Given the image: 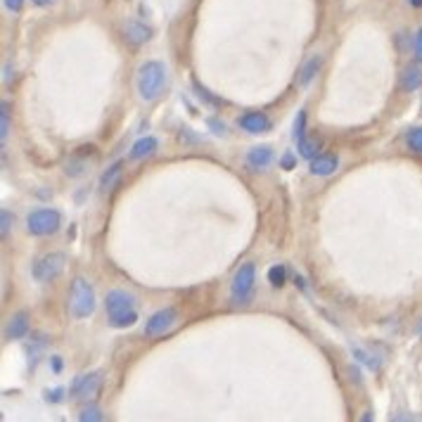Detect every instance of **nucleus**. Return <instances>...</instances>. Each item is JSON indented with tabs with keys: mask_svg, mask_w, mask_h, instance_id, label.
I'll list each match as a JSON object with an SVG mask.
<instances>
[{
	"mask_svg": "<svg viewBox=\"0 0 422 422\" xmlns=\"http://www.w3.org/2000/svg\"><path fill=\"white\" fill-rule=\"evenodd\" d=\"M166 86V69L161 62L150 59L138 69V93L143 100H157Z\"/></svg>",
	"mask_w": 422,
	"mask_h": 422,
	"instance_id": "obj_1",
	"label": "nucleus"
},
{
	"mask_svg": "<svg viewBox=\"0 0 422 422\" xmlns=\"http://www.w3.org/2000/svg\"><path fill=\"white\" fill-rule=\"evenodd\" d=\"M69 309L74 318H86L95 311V289L86 278H76L74 285H71Z\"/></svg>",
	"mask_w": 422,
	"mask_h": 422,
	"instance_id": "obj_2",
	"label": "nucleus"
},
{
	"mask_svg": "<svg viewBox=\"0 0 422 422\" xmlns=\"http://www.w3.org/2000/svg\"><path fill=\"white\" fill-rule=\"evenodd\" d=\"M59 226H62V216H59L57 209H36L27 219V231L36 235V238L57 233Z\"/></svg>",
	"mask_w": 422,
	"mask_h": 422,
	"instance_id": "obj_3",
	"label": "nucleus"
},
{
	"mask_svg": "<svg viewBox=\"0 0 422 422\" xmlns=\"http://www.w3.org/2000/svg\"><path fill=\"white\" fill-rule=\"evenodd\" d=\"M64 268V254H45L41 259H36L34 263V278L38 282H48V280H55Z\"/></svg>",
	"mask_w": 422,
	"mask_h": 422,
	"instance_id": "obj_4",
	"label": "nucleus"
},
{
	"mask_svg": "<svg viewBox=\"0 0 422 422\" xmlns=\"http://www.w3.org/2000/svg\"><path fill=\"white\" fill-rule=\"evenodd\" d=\"M254 282H256V268L254 263H245V266L238 268V273H235L233 278V297L235 301H247L252 294V289H254Z\"/></svg>",
	"mask_w": 422,
	"mask_h": 422,
	"instance_id": "obj_5",
	"label": "nucleus"
},
{
	"mask_svg": "<svg viewBox=\"0 0 422 422\" xmlns=\"http://www.w3.org/2000/svg\"><path fill=\"white\" fill-rule=\"evenodd\" d=\"M178 321V313H176V309H161V311H157V313H152V318L147 321V325H145V335L147 337H161V335H166L168 330L173 328V323Z\"/></svg>",
	"mask_w": 422,
	"mask_h": 422,
	"instance_id": "obj_6",
	"label": "nucleus"
},
{
	"mask_svg": "<svg viewBox=\"0 0 422 422\" xmlns=\"http://www.w3.org/2000/svg\"><path fill=\"white\" fill-rule=\"evenodd\" d=\"M102 384V372L95 370V372H88V375H81L74 382V387H71V396L74 399H93L95 394H98Z\"/></svg>",
	"mask_w": 422,
	"mask_h": 422,
	"instance_id": "obj_7",
	"label": "nucleus"
},
{
	"mask_svg": "<svg viewBox=\"0 0 422 422\" xmlns=\"http://www.w3.org/2000/svg\"><path fill=\"white\" fill-rule=\"evenodd\" d=\"M240 129H245L252 136H261L268 133L273 129V124H270V119L263 112H247L240 117Z\"/></svg>",
	"mask_w": 422,
	"mask_h": 422,
	"instance_id": "obj_8",
	"label": "nucleus"
},
{
	"mask_svg": "<svg viewBox=\"0 0 422 422\" xmlns=\"http://www.w3.org/2000/svg\"><path fill=\"white\" fill-rule=\"evenodd\" d=\"M31 330V316L27 311H20L10 318V323L5 325V337L8 340H24Z\"/></svg>",
	"mask_w": 422,
	"mask_h": 422,
	"instance_id": "obj_9",
	"label": "nucleus"
},
{
	"mask_svg": "<svg viewBox=\"0 0 422 422\" xmlns=\"http://www.w3.org/2000/svg\"><path fill=\"white\" fill-rule=\"evenodd\" d=\"M273 159H275V154H273V150H270V145H256V147H252L249 152H247V166L259 168V171L268 168L273 164Z\"/></svg>",
	"mask_w": 422,
	"mask_h": 422,
	"instance_id": "obj_10",
	"label": "nucleus"
},
{
	"mask_svg": "<svg viewBox=\"0 0 422 422\" xmlns=\"http://www.w3.org/2000/svg\"><path fill=\"white\" fill-rule=\"evenodd\" d=\"M133 304H136L133 294L124 292V289H112V292L107 294V299H105V306H107V311H110V313L129 311V309H133Z\"/></svg>",
	"mask_w": 422,
	"mask_h": 422,
	"instance_id": "obj_11",
	"label": "nucleus"
},
{
	"mask_svg": "<svg viewBox=\"0 0 422 422\" xmlns=\"http://www.w3.org/2000/svg\"><path fill=\"white\" fill-rule=\"evenodd\" d=\"M124 38L129 41L131 45H143L152 38V29L143 22H126L124 27Z\"/></svg>",
	"mask_w": 422,
	"mask_h": 422,
	"instance_id": "obj_12",
	"label": "nucleus"
},
{
	"mask_svg": "<svg viewBox=\"0 0 422 422\" xmlns=\"http://www.w3.org/2000/svg\"><path fill=\"white\" fill-rule=\"evenodd\" d=\"M340 166V159L335 154H316L309 164V171L313 176H333Z\"/></svg>",
	"mask_w": 422,
	"mask_h": 422,
	"instance_id": "obj_13",
	"label": "nucleus"
},
{
	"mask_svg": "<svg viewBox=\"0 0 422 422\" xmlns=\"http://www.w3.org/2000/svg\"><path fill=\"white\" fill-rule=\"evenodd\" d=\"M401 88L406 90V93H413V90H418L422 86V71L418 64H411V67H406L401 71Z\"/></svg>",
	"mask_w": 422,
	"mask_h": 422,
	"instance_id": "obj_14",
	"label": "nucleus"
},
{
	"mask_svg": "<svg viewBox=\"0 0 422 422\" xmlns=\"http://www.w3.org/2000/svg\"><path fill=\"white\" fill-rule=\"evenodd\" d=\"M157 145H159V140L152 136H145L140 138V140H136V145L131 147V159H145V157L154 154L157 152Z\"/></svg>",
	"mask_w": 422,
	"mask_h": 422,
	"instance_id": "obj_15",
	"label": "nucleus"
},
{
	"mask_svg": "<svg viewBox=\"0 0 422 422\" xmlns=\"http://www.w3.org/2000/svg\"><path fill=\"white\" fill-rule=\"evenodd\" d=\"M136 323H138V313L133 309L122 311V313H110V325H112V328L124 330V328H131V325H136Z\"/></svg>",
	"mask_w": 422,
	"mask_h": 422,
	"instance_id": "obj_16",
	"label": "nucleus"
},
{
	"mask_svg": "<svg viewBox=\"0 0 422 422\" xmlns=\"http://www.w3.org/2000/svg\"><path fill=\"white\" fill-rule=\"evenodd\" d=\"M321 64H323V59L321 57H311L309 62L301 67V76H299V81H301V86H309V83L316 78V74H318V69H321Z\"/></svg>",
	"mask_w": 422,
	"mask_h": 422,
	"instance_id": "obj_17",
	"label": "nucleus"
},
{
	"mask_svg": "<svg viewBox=\"0 0 422 422\" xmlns=\"http://www.w3.org/2000/svg\"><path fill=\"white\" fill-rule=\"evenodd\" d=\"M122 166H124L122 161H117V164H112L105 173H102V178H100L102 190H112L114 188V183H117L119 176H122Z\"/></svg>",
	"mask_w": 422,
	"mask_h": 422,
	"instance_id": "obj_18",
	"label": "nucleus"
},
{
	"mask_svg": "<svg viewBox=\"0 0 422 422\" xmlns=\"http://www.w3.org/2000/svg\"><path fill=\"white\" fill-rule=\"evenodd\" d=\"M406 143H408V150H411V152L422 154V126H415V129L408 131Z\"/></svg>",
	"mask_w": 422,
	"mask_h": 422,
	"instance_id": "obj_19",
	"label": "nucleus"
},
{
	"mask_svg": "<svg viewBox=\"0 0 422 422\" xmlns=\"http://www.w3.org/2000/svg\"><path fill=\"white\" fill-rule=\"evenodd\" d=\"M102 418H105V415H102L100 406H95V403H90V406H86L78 413V420L81 422H100Z\"/></svg>",
	"mask_w": 422,
	"mask_h": 422,
	"instance_id": "obj_20",
	"label": "nucleus"
},
{
	"mask_svg": "<svg viewBox=\"0 0 422 422\" xmlns=\"http://www.w3.org/2000/svg\"><path fill=\"white\" fill-rule=\"evenodd\" d=\"M8 102H3L0 105V140H8V136H10V117H8Z\"/></svg>",
	"mask_w": 422,
	"mask_h": 422,
	"instance_id": "obj_21",
	"label": "nucleus"
},
{
	"mask_svg": "<svg viewBox=\"0 0 422 422\" xmlns=\"http://www.w3.org/2000/svg\"><path fill=\"white\" fill-rule=\"evenodd\" d=\"M268 280H270V285L273 287H282L285 285V280H287V273H285V266H273L268 270Z\"/></svg>",
	"mask_w": 422,
	"mask_h": 422,
	"instance_id": "obj_22",
	"label": "nucleus"
},
{
	"mask_svg": "<svg viewBox=\"0 0 422 422\" xmlns=\"http://www.w3.org/2000/svg\"><path fill=\"white\" fill-rule=\"evenodd\" d=\"M294 140H304L306 138V112H299L297 114V119H294Z\"/></svg>",
	"mask_w": 422,
	"mask_h": 422,
	"instance_id": "obj_23",
	"label": "nucleus"
},
{
	"mask_svg": "<svg viewBox=\"0 0 422 422\" xmlns=\"http://www.w3.org/2000/svg\"><path fill=\"white\" fill-rule=\"evenodd\" d=\"M299 145V154L301 157H306V159H313V157H316V152H318V145L316 143H311V140H299L297 143Z\"/></svg>",
	"mask_w": 422,
	"mask_h": 422,
	"instance_id": "obj_24",
	"label": "nucleus"
},
{
	"mask_svg": "<svg viewBox=\"0 0 422 422\" xmlns=\"http://www.w3.org/2000/svg\"><path fill=\"white\" fill-rule=\"evenodd\" d=\"M356 356H358V361H363V363L370 368V370H379V361L372 358L370 354H365L363 349H356Z\"/></svg>",
	"mask_w": 422,
	"mask_h": 422,
	"instance_id": "obj_25",
	"label": "nucleus"
},
{
	"mask_svg": "<svg viewBox=\"0 0 422 422\" xmlns=\"http://www.w3.org/2000/svg\"><path fill=\"white\" fill-rule=\"evenodd\" d=\"M0 221H3V226H0V235L3 238H8V233H10V228H12V214L10 211H0Z\"/></svg>",
	"mask_w": 422,
	"mask_h": 422,
	"instance_id": "obj_26",
	"label": "nucleus"
},
{
	"mask_svg": "<svg viewBox=\"0 0 422 422\" xmlns=\"http://www.w3.org/2000/svg\"><path fill=\"white\" fill-rule=\"evenodd\" d=\"M413 50H415V59L422 62V29L415 34V43H413Z\"/></svg>",
	"mask_w": 422,
	"mask_h": 422,
	"instance_id": "obj_27",
	"label": "nucleus"
},
{
	"mask_svg": "<svg viewBox=\"0 0 422 422\" xmlns=\"http://www.w3.org/2000/svg\"><path fill=\"white\" fill-rule=\"evenodd\" d=\"M280 164H282V168H285V171H292V168L297 166V159H294V154H292V152H287L285 157H282Z\"/></svg>",
	"mask_w": 422,
	"mask_h": 422,
	"instance_id": "obj_28",
	"label": "nucleus"
},
{
	"mask_svg": "<svg viewBox=\"0 0 422 422\" xmlns=\"http://www.w3.org/2000/svg\"><path fill=\"white\" fill-rule=\"evenodd\" d=\"M195 93H197V95H202V98L207 100V102H211V105H219V102H221V100L211 98V95H209L207 90H204V88H202V86H200V83H197V81H195Z\"/></svg>",
	"mask_w": 422,
	"mask_h": 422,
	"instance_id": "obj_29",
	"label": "nucleus"
},
{
	"mask_svg": "<svg viewBox=\"0 0 422 422\" xmlns=\"http://www.w3.org/2000/svg\"><path fill=\"white\" fill-rule=\"evenodd\" d=\"M5 8L10 12H20L24 8V0H5Z\"/></svg>",
	"mask_w": 422,
	"mask_h": 422,
	"instance_id": "obj_30",
	"label": "nucleus"
},
{
	"mask_svg": "<svg viewBox=\"0 0 422 422\" xmlns=\"http://www.w3.org/2000/svg\"><path fill=\"white\" fill-rule=\"evenodd\" d=\"M55 0H34V5H38V8H48V5H52Z\"/></svg>",
	"mask_w": 422,
	"mask_h": 422,
	"instance_id": "obj_31",
	"label": "nucleus"
},
{
	"mask_svg": "<svg viewBox=\"0 0 422 422\" xmlns=\"http://www.w3.org/2000/svg\"><path fill=\"white\" fill-rule=\"evenodd\" d=\"M52 368H55V370H59V368H62V361L55 358V361H52Z\"/></svg>",
	"mask_w": 422,
	"mask_h": 422,
	"instance_id": "obj_32",
	"label": "nucleus"
},
{
	"mask_svg": "<svg viewBox=\"0 0 422 422\" xmlns=\"http://www.w3.org/2000/svg\"><path fill=\"white\" fill-rule=\"evenodd\" d=\"M413 8H422V0H411Z\"/></svg>",
	"mask_w": 422,
	"mask_h": 422,
	"instance_id": "obj_33",
	"label": "nucleus"
}]
</instances>
